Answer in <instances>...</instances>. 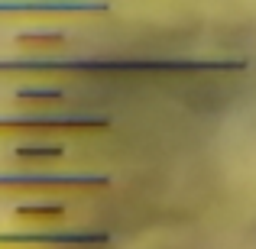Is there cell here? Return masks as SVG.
<instances>
[{
  "label": "cell",
  "mask_w": 256,
  "mask_h": 249,
  "mask_svg": "<svg viewBox=\"0 0 256 249\" xmlns=\"http://www.w3.org/2000/svg\"><path fill=\"white\" fill-rule=\"evenodd\" d=\"M0 71L30 75H230L246 71V62H194V58H0Z\"/></svg>",
  "instance_id": "obj_1"
},
{
  "label": "cell",
  "mask_w": 256,
  "mask_h": 249,
  "mask_svg": "<svg viewBox=\"0 0 256 249\" xmlns=\"http://www.w3.org/2000/svg\"><path fill=\"white\" fill-rule=\"evenodd\" d=\"M107 230H39V233H0V246H104Z\"/></svg>",
  "instance_id": "obj_2"
},
{
  "label": "cell",
  "mask_w": 256,
  "mask_h": 249,
  "mask_svg": "<svg viewBox=\"0 0 256 249\" xmlns=\"http://www.w3.org/2000/svg\"><path fill=\"white\" fill-rule=\"evenodd\" d=\"M42 130H110L107 117H0V133H42Z\"/></svg>",
  "instance_id": "obj_3"
},
{
  "label": "cell",
  "mask_w": 256,
  "mask_h": 249,
  "mask_svg": "<svg viewBox=\"0 0 256 249\" xmlns=\"http://www.w3.org/2000/svg\"><path fill=\"white\" fill-rule=\"evenodd\" d=\"M110 175H0V188H107Z\"/></svg>",
  "instance_id": "obj_4"
},
{
  "label": "cell",
  "mask_w": 256,
  "mask_h": 249,
  "mask_svg": "<svg viewBox=\"0 0 256 249\" xmlns=\"http://www.w3.org/2000/svg\"><path fill=\"white\" fill-rule=\"evenodd\" d=\"M0 13H110V3L107 0H75V3H58V0H49V3H0Z\"/></svg>",
  "instance_id": "obj_5"
},
{
  "label": "cell",
  "mask_w": 256,
  "mask_h": 249,
  "mask_svg": "<svg viewBox=\"0 0 256 249\" xmlns=\"http://www.w3.org/2000/svg\"><path fill=\"white\" fill-rule=\"evenodd\" d=\"M13 156L23 162H49V159H62L65 149L62 146H16Z\"/></svg>",
  "instance_id": "obj_6"
},
{
  "label": "cell",
  "mask_w": 256,
  "mask_h": 249,
  "mask_svg": "<svg viewBox=\"0 0 256 249\" xmlns=\"http://www.w3.org/2000/svg\"><path fill=\"white\" fill-rule=\"evenodd\" d=\"M65 204H20L16 207V217H62Z\"/></svg>",
  "instance_id": "obj_7"
},
{
  "label": "cell",
  "mask_w": 256,
  "mask_h": 249,
  "mask_svg": "<svg viewBox=\"0 0 256 249\" xmlns=\"http://www.w3.org/2000/svg\"><path fill=\"white\" fill-rule=\"evenodd\" d=\"M13 97L16 100H62L65 91L62 87H20Z\"/></svg>",
  "instance_id": "obj_8"
},
{
  "label": "cell",
  "mask_w": 256,
  "mask_h": 249,
  "mask_svg": "<svg viewBox=\"0 0 256 249\" xmlns=\"http://www.w3.org/2000/svg\"><path fill=\"white\" fill-rule=\"evenodd\" d=\"M20 45H62L65 36L62 32H23V36H16Z\"/></svg>",
  "instance_id": "obj_9"
}]
</instances>
